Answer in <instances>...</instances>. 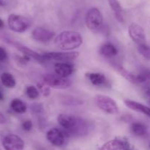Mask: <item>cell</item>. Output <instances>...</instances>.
<instances>
[{
  "label": "cell",
  "mask_w": 150,
  "mask_h": 150,
  "mask_svg": "<svg viewBox=\"0 0 150 150\" xmlns=\"http://www.w3.org/2000/svg\"><path fill=\"white\" fill-rule=\"evenodd\" d=\"M10 107L13 111L17 113H23L26 111V105L19 99H14L12 100Z\"/></svg>",
  "instance_id": "44dd1931"
},
{
  "label": "cell",
  "mask_w": 150,
  "mask_h": 150,
  "mask_svg": "<svg viewBox=\"0 0 150 150\" xmlns=\"http://www.w3.org/2000/svg\"><path fill=\"white\" fill-rule=\"evenodd\" d=\"M86 25L88 29L93 32H98L103 26V15L99 9L96 7H92L89 9L86 13Z\"/></svg>",
  "instance_id": "3957f363"
},
{
  "label": "cell",
  "mask_w": 150,
  "mask_h": 150,
  "mask_svg": "<svg viewBox=\"0 0 150 150\" xmlns=\"http://www.w3.org/2000/svg\"><path fill=\"white\" fill-rule=\"evenodd\" d=\"M0 79H1V83L3 84V85H4L7 88H13L16 86V79L10 73L4 72V73L1 74Z\"/></svg>",
  "instance_id": "ac0fdd59"
},
{
  "label": "cell",
  "mask_w": 150,
  "mask_h": 150,
  "mask_svg": "<svg viewBox=\"0 0 150 150\" xmlns=\"http://www.w3.org/2000/svg\"><path fill=\"white\" fill-rule=\"evenodd\" d=\"M100 52L102 55L106 57H113L117 54V49L115 46L113 45L112 44H105L101 46L100 49Z\"/></svg>",
  "instance_id": "e0dca14e"
},
{
  "label": "cell",
  "mask_w": 150,
  "mask_h": 150,
  "mask_svg": "<svg viewBox=\"0 0 150 150\" xmlns=\"http://www.w3.org/2000/svg\"><path fill=\"white\" fill-rule=\"evenodd\" d=\"M95 103L100 110L108 114H117L119 112V107L117 102L108 96L101 94L95 96Z\"/></svg>",
  "instance_id": "277c9868"
},
{
  "label": "cell",
  "mask_w": 150,
  "mask_h": 150,
  "mask_svg": "<svg viewBox=\"0 0 150 150\" xmlns=\"http://www.w3.org/2000/svg\"><path fill=\"white\" fill-rule=\"evenodd\" d=\"M54 43L57 47L62 50H73L81 45L83 38L78 32L66 30L57 35Z\"/></svg>",
  "instance_id": "7a4b0ae2"
},
{
  "label": "cell",
  "mask_w": 150,
  "mask_h": 150,
  "mask_svg": "<svg viewBox=\"0 0 150 150\" xmlns=\"http://www.w3.org/2000/svg\"><path fill=\"white\" fill-rule=\"evenodd\" d=\"M54 71L56 74L62 77H67L73 74L74 67L68 63H58L54 66Z\"/></svg>",
  "instance_id": "5bb4252c"
},
{
  "label": "cell",
  "mask_w": 150,
  "mask_h": 150,
  "mask_svg": "<svg viewBox=\"0 0 150 150\" xmlns=\"http://www.w3.org/2000/svg\"><path fill=\"white\" fill-rule=\"evenodd\" d=\"M7 54L5 49L0 46V61H4L7 59Z\"/></svg>",
  "instance_id": "4316f807"
},
{
  "label": "cell",
  "mask_w": 150,
  "mask_h": 150,
  "mask_svg": "<svg viewBox=\"0 0 150 150\" xmlns=\"http://www.w3.org/2000/svg\"><path fill=\"white\" fill-rule=\"evenodd\" d=\"M48 141L56 146H61L64 143V135L60 129L57 128H52L46 133Z\"/></svg>",
  "instance_id": "8fae6325"
},
{
  "label": "cell",
  "mask_w": 150,
  "mask_h": 150,
  "mask_svg": "<svg viewBox=\"0 0 150 150\" xmlns=\"http://www.w3.org/2000/svg\"><path fill=\"white\" fill-rule=\"evenodd\" d=\"M128 145L126 141L115 138L103 144L98 150H128Z\"/></svg>",
  "instance_id": "7c38bea8"
},
{
  "label": "cell",
  "mask_w": 150,
  "mask_h": 150,
  "mask_svg": "<svg viewBox=\"0 0 150 150\" xmlns=\"http://www.w3.org/2000/svg\"><path fill=\"white\" fill-rule=\"evenodd\" d=\"M91 83L95 85H101L105 82V76L100 73H88L86 74Z\"/></svg>",
  "instance_id": "d6986e66"
},
{
  "label": "cell",
  "mask_w": 150,
  "mask_h": 150,
  "mask_svg": "<svg viewBox=\"0 0 150 150\" xmlns=\"http://www.w3.org/2000/svg\"><path fill=\"white\" fill-rule=\"evenodd\" d=\"M57 121L67 133L73 136H81L86 134L88 131L86 122L73 115L62 113L58 116Z\"/></svg>",
  "instance_id": "6da1fadb"
},
{
  "label": "cell",
  "mask_w": 150,
  "mask_h": 150,
  "mask_svg": "<svg viewBox=\"0 0 150 150\" xmlns=\"http://www.w3.org/2000/svg\"><path fill=\"white\" fill-rule=\"evenodd\" d=\"M113 67L116 69V71L119 72L125 79H127L129 82H132V83H137V80H136V75H134L132 74L131 72L127 71V69H125L122 66L117 63H114L113 64Z\"/></svg>",
  "instance_id": "2e32d148"
},
{
  "label": "cell",
  "mask_w": 150,
  "mask_h": 150,
  "mask_svg": "<svg viewBox=\"0 0 150 150\" xmlns=\"http://www.w3.org/2000/svg\"><path fill=\"white\" fill-rule=\"evenodd\" d=\"M22 128L25 131H30L32 128V122L30 120H26L22 124Z\"/></svg>",
  "instance_id": "484cf974"
},
{
  "label": "cell",
  "mask_w": 150,
  "mask_h": 150,
  "mask_svg": "<svg viewBox=\"0 0 150 150\" xmlns=\"http://www.w3.org/2000/svg\"><path fill=\"white\" fill-rule=\"evenodd\" d=\"M2 145L5 150H23L24 141L18 135L9 134L3 138Z\"/></svg>",
  "instance_id": "52a82bcc"
},
{
  "label": "cell",
  "mask_w": 150,
  "mask_h": 150,
  "mask_svg": "<svg viewBox=\"0 0 150 150\" xmlns=\"http://www.w3.org/2000/svg\"><path fill=\"white\" fill-rule=\"evenodd\" d=\"M43 80L47 85L55 89H65L70 85V81L67 77H62L57 74L45 75Z\"/></svg>",
  "instance_id": "8992f818"
},
{
  "label": "cell",
  "mask_w": 150,
  "mask_h": 150,
  "mask_svg": "<svg viewBox=\"0 0 150 150\" xmlns=\"http://www.w3.org/2000/svg\"><path fill=\"white\" fill-rule=\"evenodd\" d=\"M7 122V119L4 117V115L0 112V124H4Z\"/></svg>",
  "instance_id": "83f0119b"
},
{
  "label": "cell",
  "mask_w": 150,
  "mask_h": 150,
  "mask_svg": "<svg viewBox=\"0 0 150 150\" xmlns=\"http://www.w3.org/2000/svg\"><path fill=\"white\" fill-rule=\"evenodd\" d=\"M108 1L110 7H111V9L114 10L115 14L116 13H121L122 7L118 0H108Z\"/></svg>",
  "instance_id": "d4e9b609"
},
{
  "label": "cell",
  "mask_w": 150,
  "mask_h": 150,
  "mask_svg": "<svg viewBox=\"0 0 150 150\" xmlns=\"http://www.w3.org/2000/svg\"><path fill=\"white\" fill-rule=\"evenodd\" d=\"M129 35L138 45L146 44V36L143 28L137 24L132 23L128 28Z\"/></svg>",
  "instance_id": "9c48e42d"
},
{
  "label": "cell",
  "mask_w": 150,
  "mask_h": 150,
  "mask_svg": "<svg viewBox=\"0 0 150 150\" xmlns=\"http://www.w3.org/2000/svg\"><path fill=\"white\" fill-rule=\"evenodd\" d=\"M131 130L133 133L136 136H144L147 133V128L144 124L140 122L133 123L131 126Z\"/></svg>",
  "instance_id": "ffe728a7"
},
{
  "label": "cell",
  "mask_w": 150,
  "mask_h": 150,
  "mask_svg": "<svg viewBox=\"0 0 150 150\" xmlns=\"http://www.w3.org/2000/svg\"><path fill=\"white\" fill-rule=\"evenodd\" d=\"M7 21L10 29L16 32H25L30 25L29 21L26 17L17 14L10 15Z\"/></svg>",
  "instance_id": "5b68a950"
},
{
  "label": "cell",
  "mask_w": 150,
  "mask_h": 150,
  "mask_svg": "<svg viewBox=\"0 0 150 150\" xmlns=\"http://www.w3.org/2000/svg\"><path fill=\"white\" fill-rule=\"evenodd\" d=\"M3 4V0H0V6L2 5Z\"/></svg>",
  "instance_id": "1f68e13d"
},
{
  "label": "cell",
  "mask_w": 150,
  "mask_h": 150,
  "mask_svg": "<svg viewBox=\"0 0 150 150\" xmlns=\"http://www.w3.org/2000/svg\"><path fill=\"white\" fill-rule=\"evenodd\" d=\"M1 99H3V95H2V94H1V91H0V100H1Z\"/></svg>",
  "instance_id": "4dcf8cb0"
},
{
  "label": "cell",
  "mask_w": 150,
  "mask_h": 150,
  "mask_svg": "<svg viewBox=\"0 0 150 150\" xmlns=\"http://www.w3.org/2000/svg\"><path fill=\"white\" fill-rule=\"evenodd\" d=\"M137 83H144V82L150 81V70L144 69L138 75H136Z\"/></svg>",
  "instance_id": "7402d4cb"
},
{
  "label": "cell",
  "mask_w": 150,
  "mask_h": 150,
  "mask_svg": "<svg viewBox=\"0 0 150 150\" xmlns=\"http://www.w3.org/2000/svg\"><path fill=\"white\" fill-rule=\"evenodd\" d=\"M149 148H150V144H149Z\"/></svg>",
  "instance_id": "d6a6232c"
},
{
  "label": "cell",
  "mask_w": 150,
  "mask_h": 150,
  "mask_svg": "<svg viewBox=\"0 0 150 150\" xmlns=\"http://www.w3.org/2000/svg\"><path fill=\"white\" fill-rule=\"evenodd\" d=\"M4 26V21H2V19H0V28H3Z\"/></svg>",
  "instance_id": "f546056e"
},
{
  "label": "cell",
  "mask_w": 150,
  "mask_h": 150,
  "mask_svg": "<svg viewBox=\"0 0 150 150\" xmlns=\"http://www.w3.org/2000/svg\"><path fill=\"white\" fill-rule=\"evenodd\" d=\"M32 38L36 41L41 43H46L53 39L54 33L51 30L43 27H37L32 31Z\"/></svg>",
  "instance_id": "30bf717a"
},
{
  "label": "cell",
  "mask_w": 150,
  "mask_h": 150,
  "mask_svg": "<svg viewBox=\"0 0 150 150\" xmlns=\"http://www.w3.org/2000/svg\"><path fill=\"white\" fill-rule=\"evenodd\" d=\"M138 51L144 58L150 60V46L146 44L138 45Z\"/></svg>",
  "instance_id": "603a6c76"
},
{
  "label": "cell",
  "mask_w": 150,
  "mask_h": 150,
  "mask_svg": "<svg viewBox=\"0 0 150 150\" xmlns=\"http://www.w3.org/2000/svg\"><path fill=\"white\" fill-rule=\"evenodd\" d=\"M77 51H67V52H48L42 55L44 60H57V61H70L79 57Z\"/></svg>",
  "instance_id": "ba28073f"
},
{
  "label": "cell",
  "mask_w": 150,
  "mask_h": 150,
  "mask_svg": "<svg viewBox=\"0 0 150 150\" xmlns=\"http://www.w3.org/2000/svg\"><path fill=\"white\" fill-rule=\"evenodd\" d=\"M124 101L125 105L128 108L132 109V110H135L136 112L144 113V114L146 115V116L150 117V108L147 106L144 105V104H142V103L138 102V101H133V100L130 99H125Z\"/></svg>",
  "instance_id": "9a60e30c"
},
{
  "label": "cell",
  "mask_w": 150,
  "mask_h": 150,
  "mask_svg": "<svg viewBox=\"0 0 150 150\" xmlns=\"http://www.w3.org/2000/svg\"><path fill=\"white\" fill-rule=\"evenodd\" d=\"M144 92L146 96L150 97V84H147L144 88Z\"/></svg>",
  "instance_id": "f1b7e54d"
},
{
  "label": "cell",
  "mask_w": 150,
  "mask_h": 150,
  "mask_svg": "<svg viewBox=\"0 0 150 150\" xmlns=\"http://www.w3.org/2000/svg\"><path fill=\"white\" fill-rule=\"evenodd\" d=\"M26 93L27 96L31 99H35L38 98L39 96V91L33 85L28 86L26 89Z\"/></svg>",
  "instance_id": "cb8c5ba5"
},
{
  "label": "cell",
  "mask_w": 150,
  "mask_h": 150,
  "mask_svg": "<svg viewBox=\"0 0 150 150\" xmlns=\"http://www.w3.org/2000/svg\"><path fill=\"white\" fill-rule=\"evenodd\" d=\"M10 44L12 45H13V46H15L16 48H17L19 51H21L25 56H27L29 57H32L34 58L35 60H36L38 62H40V63H42L44 62L43 57H42V55H40L38 53L35 52V51H33L32 49H31L28 48V47L25 46L21 45V44H18V43H16V42H13V41H10Z\"/></svg>",
  "instance_id": "4fadbf2b"
}]
</instances>
